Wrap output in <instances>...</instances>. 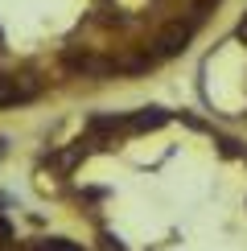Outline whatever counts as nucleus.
I'll list each match as a JSON object with an SVG mask.
<instances>
[{"instance_id": "nucleus-2", "label": "nucleus", "mask_w": 247, "mask_h": 251, "mask_svg": "<svg viewBox=\"0 0 247 251\" xmlns=\"http://www.w3.org/2000/svg\"><path fill=\"white\" fill-rule=\"evenodd\" d=\"M190 33H194V25H169L165 33L152 41V58H173V54H181L185 50V41H190Z\"/></svg>"}, {"instance_id": "nucleus-1", "label": "nucleus", "mask_w": 247, "mask_h": 251, "mask_svg": "<svg viewBox=\"0 0 247 251\" xmlns=\"http://www.w3.org/2000/svg\"><path fill=\"white\" fill-rule=\"evenodd\" d=\"M37 78L33 75H0V107H13V103H29L37 99Z\"/></svg>"}, {"instance_id": "nucleus-3", "label": "nucleus", "mask_w": 247, "mask_h": 251, "mask_svg": "<svg viewBox=\"0 0 247 251\" xmlns=\"http://www.w3.org/2000/svg\"><path fill=\"white\" fill-rule=\"evenodd\" d=\"M169 120L161 107H144V111H136V116H128L124 124H128V132H152V128H161V124Z\"/></svg>"}, {"instance_id": "nucleus-7", "label": "nucleus", "mask_w": 247, "mask_h": 251, "mask_svg": "<svg viewBox=\"0 0 247 251\" xmlns=\"http://www.w3.org/2000/svg\"><path fill=\"white\" fill-rule=\"evenodd\" d=\"M0 251H17V247H8V239H0Z\"/></svg>"}, {"instance_id": "nucleus-5", "label": "nucleus", "mask_w": 247, "mask_h": 251, "mask_svg": "<svg viewBox=\"0 0 247 251\" xmlns=\"http://www.w3.org/2000/svg\"><path fill=\"white\" fill-rule=\"evenodd\" d=\"M99 243H103V251H128V247H124V243H120V239H116V235H103V239H99Z\"/></svg>"}, {"instance_id": "nucleus-6", "label": "nucleus", "mask_w": 247, "mask_h": 251, "mask_svg": "<svg viewBox=\"0 0 247 251\" xmlns=\"http://www.w3.org/2000/svg\"><path fill=\"white\" fill-rule=\"evenodd\" d=\"M239 41L247 46V13H243V21H239Z\"/></svg>"}, {"instance_id": "nucleus-4", "label": "nucleus", "mask_w": 247, "mask_h": 251, "mask_svg": "<svg viewBox=\"0 0 247 251\" xmlns=\"http://www.w3.org/2000/svg\"><path fill=\"white\" fill-rule=\"evenodd\" d=\"M33 251H82L78 243H70V239H41Z\"/></svg>"}]
</instances>
